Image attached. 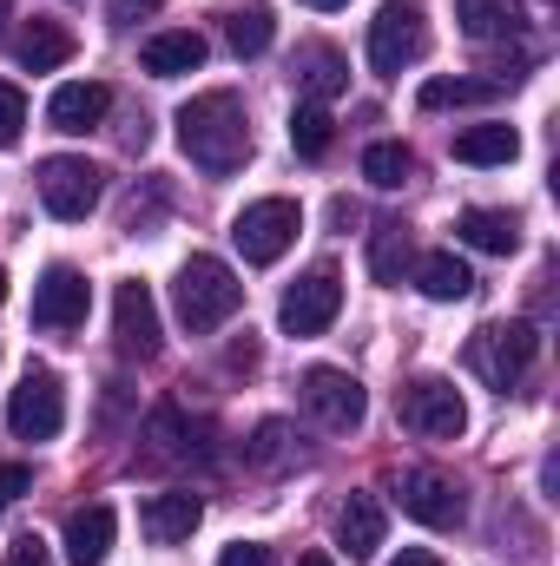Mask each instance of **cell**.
<instances>
[{
	"mask_svg": "<svg viewBox=\"0 0 560 566\" xmlns=\"http://www.w3.org/2000/svg\"><path fill=\"white\" fill-rule=\"evenodd\" d=\"M172 303H178V323L191 329V336H205V329H218L225 316H238V303H245V283L231 277V264L225 258H185V271L172 283Z\"/></svg>",
	"mask_w": 560,
	"mask_h": 566,
	"instance_id": "cell-2",
	"label": "cell"
},
{
	"mask_svg": "<svg viewBox=\"0 0 560 566\" xmlns=\"http://www.w3.org/2000/svg\"><path fill=\"white\" fill-rule=\"evenodd\" d=\"M178 145H185V158H191L198 171H211V178L238 171V165L251 158V119H245V99L225 93V86L185 99V106H178Z\"/></svg>",
	"mask_w": 560,
	"mask_h": 566,
	"instance_id": "cell-1",
	"label": "cell"
},
{
	"mask_svg": "<svg viewBox=\"0 0 560 566\" xmlns=\"http://www.w3.org/2000/svg\"><path fill=\"white\" fill-rule=\"evenodd\" d=\"M20 133H27V93L13 80H0V151L20 145Z\"/></svg>",
	"mask_w": 560,
	"mask_h": 566,
	"instance_id": "cell-30",
	"label": "cell"
},
{
	"mask_svg": "<svg viewBox=\"0 0 560 566\" xmlns=\"http://www.w3.org/2000/svg\"><path fill=\"white\" fill-rule=\"evenodd\" d=\"M390 566H442V560H435L428 547H403V554H396V560H390Z\"/></svg>",
	"mask_w": 560,
	"mask_h": 566,
	"instance_id": "cell-35",
	"label": "cell"
},
{
	"mask_svg": "<svg viewBox=\"0 0 560 566\" xmlns=\"http://www.w3.org/2000/svg\"><path fill=\"white\" fill-rule=\"evenodd\" d=\"M363 178H370L376 191H403V185L416 178V151L403 139H376L363 151Z\"/></svg>",
	"mask_w": 560,
	"mask_h": 566,
	"instance_id": "cell-25",
	"label": "cell"
},
{
	"mask_svg": "<svg viewBox=\"0 0 560 566\" xmlns=\"http://www.w3.org/2000/svg\"><path fill=\"white\" fill-rule=\"evenodd\" d=\"M113 336H120V356H133V363L158 356V303L139 277L113 290Z\"/></svg>",
	"mask_w": 560,
	"mask_h": 566,
	"instance_id": "cell-13",
	"label": "cell"
},
{
	"mask_svg": "<svg viewBox=\"0 0 560 566\" xmlns=\"http://www.w3.org/2000/svg\"><path fill=\"white\" fill-rule=\"evenodd\" d=\"M106 113H113V93H106L100 80H66V86L46 99V126H53V133H93Z\"/></svg>",
	"mask_w": 560,
	"mask_h": 566,
	"instance_id": "cell-14",
	"label": "cell"
},
{
	"mask_svg": "<svg viewBox=\"0 0 560 566\" xmlns=\"http://www.w3.org/2000/svg\"><path fill=\"white\" fill-rule=\"evenodd\" d=\"M428 53V27H422V7L416 0H390L376 20H370V66L383 80H396L403 66H416Z\"/></svg>",
	"mask_w": 560,
	"mask_h": 566,
	"instance_id": "cell-6",
	"label": "cell"
},
{
	"mask_svg": "<svg viewBox=\"0 0 560 566\" xmlns=\"http://www.w3.org/2000/svg\"><path fill=\"white\" fill-rule=\"evenodd\" d=\"M60 422H66V389H60V376H53V369H27L20 389L7 396V428H13L20 441H53Z\"/></svg>",
	"mask_w": 560,
	"mask_h": 566,
	"instance_id": "cell-8",
	"label": "cell"
},
{
	"mask_svg": "<svg viewBox=\"0 0 560 566\" xmlns=\"http://www.w3.org/2000/svg\"><path fill=\"white\" fill-rule=\"evenodd\" d=\"M455 238H462L468 251L508 258V251H521V218H515V211H488V205H475V211L455 218Z\"/></svg>",
	"mask_w": 560,
	"mask_h": 566,
	"instance_id": "cell-17",
	"label": "cell"
},
{
	"mask_svg": "<svg viewBox=\"0 0 560 566\" xmlns=\"http://www.w3.org/2000/svg\"><path fill=\"white\" fill-rule=\"evenodd\" d=\"M7 566H53V554H46L40 534H20V541L7 547Z\"/></svg>",
	"mask_w": 560,
	"mask_h": 566,
	"instance_id": "cell-32",
	"label": "cell"
},
{
	"mask_svg": "<svg viewBox=\"0 0 560 566\" xmlns=\"http://www.w3.org/2000/svg\"><path fill=\"white\" fill-rule=\"evenodd\" d=\"M455 158L462 165H515L521 158V133L515 126H468V133H455Z\"/></svg>",
	"mask_w": 560,
	"mask_h": 566,
	"instance_id": "cell-22",
	"label": "cell"
},
{
	"mask_svg": "<svg viewBox=\"0 0 560 566\" xmlns=\"http://www.w3.org/2000/svg\"><path fill=\"white\" fill-rule=\"evenodd\" d=\"M396 409H403V422L428 434V441H455L462 428H468V409H462V396H455V382H442V376H416L403 396H396Z\"/></svg>",
	"mask_w": 560,
	"mask_h": 566,
	"instance_id": "cell-9",
	"label": "cell"
},
{
	"mask_svg": "<svg viewBox=\"0 0 560 566\" xmlns=\"http://www.w3.org/2000/svg\"><path fill=\"white\" fill-rule=\"evenodd\" d=\"M336 310H343V283H336V271H310V277H297L290 290H283L278 323H283V336H323V329L336 323Z\"/></svg>",
	"mask_w": 560,
	"mask_h": 566,
	"instance_id": "cell-10",
	"label": "cell"
},
{
	"mask_svg": "<svg viewBox=\"0 0 560 566\" xmlns=\"http://www.w3.org/2000/svg\"><path fill=\"white\" fill-rule=\"evenodd\" d=\"M27 488H33V468H20V461H7V468H0V521H7V507H13V501H20Z\"/></svg>",
	"mask_w": 560,
	"mask_h": 566,
	"instance_id": "cell-31",
	"label": "cell"
},
{
	"mask_svg": "<svg viewBox=\"0 0 560 566\" xmlns=\"http://www.w3.org/2000/svg\"><path fill=\"white\" fill-rule=\"evenodd\" d=\"M225 40H231V53H238V60H258V53L278 40V20H271V7H265V0L238 7V13L225 20Z\"/></svg>",
	"mask_w": 560,
	"mask_h": 566,
	"instance_id": "cell-26",
	"label": "cell"
},
{
	"mask_svg": "<svg viewBox=\"0 0 560 566\" xmlns=\"http://www.w3.org/2000/svg\"><path fill=\"white\" fill-rule=\"evenodd\" d=\"M303 7H317V13H330V7H350V0H303Z\"/></svg>",
	"mask_w": 560,
	"mask_h": 566,
	"instance_id": "cell-37",
	"label": "cell"
},
{
	"mask_svg": "<svg viewBox=\"0 0 560 566\" xmlns=\"http://www.w3.org/2000/svg\"><path fill=\"white\" fill-rule=\"evenodd\" d=\"M297 566H336V560H330V554H303Z\"/></svg>",
	"mask_w": 560,
	"mask_h": 566,
	"instance_id": "cell-36",
	"label": "cell"
},
{
	"mask_svg": "<svg viewBox=\"0 0 560 566\" xmlns=\"http://www.w3.org/2000/svg\"><path fill=\"white\" fill-rule=\"evenodd\" d=\"M13 53H20L27 73H53V66L73 60V27H60V20H27L20 40H13Z\"/></svg>",
	"mask_w": 560,
	"mask_h": 566,
	"instance_id": "cell-20",
	"label": "cell"
},
{
	"mask_svg": "<svg viewBox=\"0 0 560 566\" xmlns=\"http://www.w3.org/2000/svg\"><path fill=\"white\" fill-rule=\"evenodd\" d=\"M416 283L435 296V303H462V296L475 290V271H468L455 251H428V258L416 264Z\"/></svg>",
	"mask_w": 560,
	"mask_h": 566,
	"instance_id": "cell-24",
	"label": "cell"
},
{
	"mask_svg": "<svg viewBox=\"0 0 560 566\" xmlns=\"http://www.w3.org/2000/svg\"><path fill=\"white\" fill-rule=\"evenodd\" d=\"M100 191H106V178H100V165L93 158H40V205L53 211V218H66V224H80L93 205H100Z\"/></svg>",
	"mask_w": 560,
	"mask_h": 566,
	"instance_id": "cell-7",
	"label": "cell"
},
{
	"mask_svg": "<svg viewBox=\"0 0 560 566\" xmlns=\"http://www.w3.org/2000/svg\"><path fill=\"white\" fill-rule=\"evenodd\" d=\"M113 534H120V514H113L106 501L80 507V514L66 521V566H106V554H113Z\"/></svg>",
	"mask_w": 560,
	"mask_h": 566,
	"instance_id": "cell-16",
	"label": "cell"
},
{
	"mask_svg": "<svg viewBox=\"0 0 560 566\" xmlns=\"http://www.w3.org/2000/svg\"><path fill=\"white\" fill-rule=\"evenodd\" d=\"M93 310V283L80 277L73 264H53L46 277L33 283V323L40 329H80Z\"/></svg>",
	"mask_w": 560,
	"mask_h": 566,
	"instance_id": "cell-12",
	"label": "cell"
},
{
	"mask_svg": "<svg viewBox=\"0 0 560 566\" xmlns=\"http://www.w3.org/2000/svg\"><path fill=\"white\" fill-rule=\"evenodd\" d=\"M139 66L152 73V80L198 73V66H205V40H198V33H185V27H178V33H152V40L139 46Z\"/></svg>",
	"mask_w": 560,
	"mask_h": 566,
	"instance_id": "cell-19",
	"label": "cell"
},
{
	"mask_svg": "<svg viewBox=\"0 0 560 566\" xmlns=\"http://www.w3.org/2000/svg\"><path fill=\"white\" fill-rule=\"evenodd\" d=\"M218 566H271V547H258V541H238V547H225Z\"/></svg>",
	"mask_w": 560,
	"mask_h": 566,
	"instance_id": "cell-33",
	"label": "cell"
},
{
	"mask_svg": "<svg viewBox=\"0 0 560 566\" xmlns=\"http://www.w3.org/2000/svg\"><path fill=\"white\" fill-rule=\"evenodd\" d=\"M165 0H106V13H113V27H133V20H145V13H158Z\"/></svg>",
	"mask_w": 560,
	"mask_h": 566,
	"instance_id": "cell-34",
	"label": "cell"
},
{
	"mask_svg": "<svg viewBox=\"0 0 560 566\" xmlns=\"http://www.w3.org/2000/svg\"><path fill=\"white\" fill-rule=\"evenodd\" d=\"M297 396H303V409L330 428V434H350V428H363V416H370V396H363V382H356L350 369H330V363L303 369Z\"/></svg>",
	"mask_w": 560,
	"mask_h": 566,
	"instance_id": "cell-5",
	"label": "cell"
},
{
	"mask_svg": "<svg viewBox=\"0 0 560 566\" xmlns=\"http://www.w3.org/2000/svg\"><path fill=\"white\" fill-rule=\"evenodd\" d=\"M455 20L468 40H508L521 33V0H455Z\"/></svg>",
	"mask_w": 560,
	"mask_h": 566,
	"instance_id": "cell-23",
	"label": "cell"
},
{
	"mask_svg": "<svg viewBox=\"0 0 560 566\" xmlns=\"http://www.w3.org/2000/svg\"><path fill=\"white\" fill-rule=\"evenodd\" d=\"M383 527H390V521H383V501H376V494H350L343 514H336V541H343L350 560H370V554L383 547Z\"/></svg>",
	"mask_w": 560,
	"mask_h": 566,
	"instance_id": "cell-18",
	"label": "cell"
},
{
	"mask_svg": "<svg viewBox=\"0 0 560 566\" xmlns=\"http://www.w3.org/2000/svg\"><path fill=\"white\" fill-rule=\"evenodd\" d=\"M330 139H336V133H330V106H310V99H303V106L290 113V145H297V158H323Z\"/></svg>",
	"mask_w": 560,
	"mask_h": 566,
	"instance_id": "cell-29",
	"label": "cell"
},
{
	"mask_svg": "<svg viewBox=\"0 0 560 566\" xmlns=\"http://www.w3.org/2000/svg\"><path fill=\"white\" fill-rule=\"evenodd\" d=\"M535 356H541V336H535V323H481L475 336H468V369L488 382V389H515L528 369H535Z\"/></svg>",
	"mask_w": 560,
	"mask_h": 566,
	"instance_id": "cell-3",
	"label": "cell"
},
{
	"mask_svg": "<svg viewBox=\"0 0 560 566\" xmlns=\"http://www.w3.org/2000/svg\"><path fill=\"white\" fill-rule=\"evenodd\" d=\"M396 501H403V514L422 521V527H462V514H468L462 488H455L448 474H435V468H409V474L396 481Z\"/></svg>",
	"mask_w": 560,
	"mask_h": 566,
	"instance_id": "cell-11",
	"label": "cell"
},
{
	"mask_svg": "<svg viewBox=\"0 0 560 566\" xmlns=\"http://www.w3.org/2000/svg\"><path fill=\"white\" fill-rule=\"evenodd\" d=\"M297 231H303V211H297L290 198H258V205L238 211L231 244L245 251V264H278L283 251L297 244Z\"/></svg>",
	"mask_w": 560,
	"mask_h": 566,
	"instance_id": "cell-4",
	"label": "cell"
},
{
	"mask_svg": "<svg viewBox=\"0 0 560 566\" xmlns=\"http://www.w3.org/2000/svg\"><path fill=\"white\" fill-rule=\"evenodd\" d=\"M0 303H7V271H0Z\"/></svg>",
	"mask_w": 560,
	"mask_h": 566,
	"instance_id": "cell-39",
	"label": "cell"
},
{
	"mask_svg": "<svg viewBox=\"0 0 560 566\" xmlns=\"http://www.w3.org/2000/svg\"><path fill=\"white\" fill-rule=\"evenodd\" d=\"M297 80H303V99L323 106V99H336V93L350 86V66H343L336 46H303V53H297Z\"/></svg>",
	"mask_w": 560,
	"mask_h": 566,
	"instance_id": "cell-21",
	"label": "cell"
},
{
	"mask_svg": "<svg viewBox=\"0 0 560 566\" xmlns=\"http://www.w3.org/2000/svg\"><path fill=\"white\" fill-rule=\"evenodd\" d=\"M145 534L158 541V547H178V541H191L198 534V521H205V501L191 494V488H172V494H152L145 501Z\"/></svg>",
	"mask_w": 560,
	"mask_h": 566,
	"instance_id": "cell-15",
	"label": "cell"
},
{
	"mask_svg": "<svg viewBox=\"0 0 560 566\" xmlns=\"http://www.w3.org/2000/svg\"><path fill=\"white\" fill-rule=\"evenodd\" d=\"M7 20H13V0H0V33H7Z\"/></svg>",
	"mask_w": 560,
	"mask_h": 566,
	"instance_id": "cell-38",
	"label": "cell"
},
{
	"mask_svg": "<svg viewBox=\"0 0 560 566\" xmlns=\"http://www.w3.org/2000/svg\"><path fill=\"white\" fill-rule=\"evenodd\" d=\"M409 264H416L409 231H403V224H376V238H370V271H376V283H403Z\"/></svg>",
	"mask_w": 560,
	"mask_h": 566,
	"instance_id": "cell-27",
	"label": "cell"
},
{
	"mask_svg": "<svg viewBox=\"0 0 560 566\" xmlns=\"http://www.w3.org/2000/svg\"><path fill=\"white\" fill-rule=\"evenodd\" d=\"M501 93V80H428L422 86V113H448V106H488Z\"/></svg>",
	"mask_w": 560,
	"mask_h": 566,
	"instance_id": "cell-28",
	"label": "cell"
}]
</instances>
